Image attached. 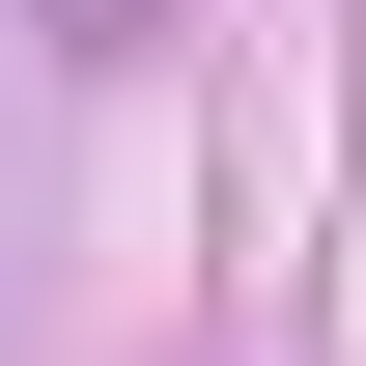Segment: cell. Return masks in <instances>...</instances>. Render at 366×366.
<instances>
[{"mask_svg": "<svg viewBox=\"0 0 366 366\" xmlns=\"http://www.w3.org/2000/svg\"><path fill=\"white\" fill-rule=\"evenodd\" d=\"M56 29H85V56H113V29H169V0H56Z\"/></svg>", "mask_w": 366, "mask_h": 366, "instance_id": "obj_1", "label": "cell"}]
</instances>
